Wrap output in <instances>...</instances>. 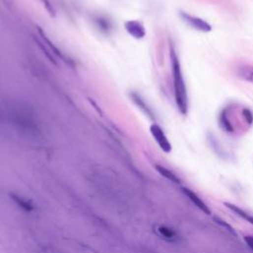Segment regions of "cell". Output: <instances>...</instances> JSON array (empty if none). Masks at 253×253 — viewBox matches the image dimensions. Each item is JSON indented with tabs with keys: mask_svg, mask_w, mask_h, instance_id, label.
<instances>
[{
	"mask_svg": "<svg viewBox=\"0 0 253 253\" xmlns=\"http://www.w3.org/2000/svg\"><path fill=\"white\" fill-rule=\"evenodd\" d=\"M169 56H170V63H171V72H172L175 103L179 112L182 115H187L188 113L187 88H186L183 72L181 69L180 61L172 43H170L169 45Z\"/></svg>",
	"mask_w": 253,
	"mask_h": 253,
	"instance_id": "obj_1",
	"label": "cell"
},
{
	"mask_svg": "<svg viewBox=\"0 0 253 253\" xmlns=\"http://www.w3.org/2000/svg\"><path fill=\"white\" fill-rule=\"evenodd\" d=\"M179 15L181 17V19L192 29L202 32V33H209L212 31V26L210 23H208L206 20L200 18V17H196L193 16L185 11H180Z\"/></svg>",
	"mask_w": 253,
	"mask_h": 253,
	"instance_id": "obj_2",
	"label": "cell"
},
{
	"mask_svg": "<svg viewBox=\"0 0 253 253\" xmlns=\"http://www.w3.org/2000/svg\"><path fill=\"white\" fill-rule=\"evenodd\" d=\"M150 131H151V134L154 137L155 141L158 145V147L162 150V152H164L166 154H169L172 150V147H171L170 142L168 141L167 137L165 136L163 130L160 128V126L158 124L154 123L151 126Z\"/></svg>",
	"mask_w": 253,
	"mask_h": 253,
	"instance_id": "obj_3",
	"label": "cell"
},
{
	"mask_svg": "<svg viewBox=\"0 0 253 253\" xmlns=\"http://www.w3.org/2000/svg\"><path fill=\"white\" fill-rule=\"evenodd\" d=\"M125 29L129 35H131L133 38L137 40H141L145 38V36L147 35L145 26L141 22L136 20H130L125 22Z\"/></svg>",
	"mask_w": 253,
	"mask_h": 253,
	"instance_id": "obj_4",
	"label": "cell"
},
{
	"mask_svg": "<svg viewBox=\"0 0 253 253\" xmlns=\"http://www.w3.org/2000/svg\"><path fill=\"white\" fill-rule=\"evenodd\" d=\"M219 125L220 128L226 134H233L235 132L233 123L230 119L229 107H225L221 111L219 115Z\"/></svg>",
	"mask_w": 253,
	"mask_h": 253,
	"instance_id": "obj_5",
	"label": "cell"
},
{
	"mask_svg": "<svg viewBox=\"0 0 253 253\" xmlns=\"http://www.w3.org/2000/svg\"><path fill=\"white\" fill-rule=\"evenodd\" d=\"M183 193L187 196V198L197 207L199 208L203 213L207 214V215H211V210L209 209V207L207 206V204L197 195L195 194L192 190L188 189V188H182Z\"/></svg>",
	"mask_w": 253,
	"mask_h": 253,
	"instance_id": "obj_6",
	"label": "cell"
},
{
	"mask_svg": "<svg viewBox=\"0 0 253 253\" xmlns=\"http://www.w3.org/2000/svg\"><path fill=\"white\" fill-rule=\"evenodd\" d=\"M131 98L134 101V103L144 112V114L146 116H148L153 121L156 120V115H155L154 111L152 110V108L148 105V103L144 100V98L140 94H138L136 92H133L131 94Z\"/></svg>",
	"mask_w": 253,
	"mask_h": 253,
	"instance_id": "obj_7",
	"label": "cell"
},
{
	"mask_svg": "<svg viewBox=\"0 0 253 253\" xmlns=\"http://www.w3.org/2000/svg\"><path fill=\"white\" fill-rule=\"evenodd\" d=\"M236 76L242 81L253 84V65L241 64L235 68Z\"/></svg>",
	"mask_w": 253,
	"mask_h": 253,
	"instance_id": "obj_8",
	"label": "cell"
},
{
	"mask_svg": "<svg viewBox=\"0 0 253 253\" xmlns=\"http://www.w3.org/2000/svg\"><path fill=\"white\" fill-rule=\"evenodd\" d=\"M156 231L157 233L163 239L165 240H168V241H173V240H176L177 239V234L176 232L168 227V226H165V225H158L156 226Z\"/></svg>",
	"mask_w": 253,
	"mask_h": 253,
	"instance_id": "obj_9",
	"label": "cell"
},
{
	"mask_svg": "<svg viewBox=\"0 0 253 253\" xmlns=\"http://www.w3.org/2000/svg\"><path fill=\"white\" fill-rule=\"evenodd\" d=\"M156 169H157V171H158L161 176H163V177L166 178L167 180L171 181L172 183H175V184H180V183H181L180 179H179L172 171H170L169 169L165 168L164 166L157 164V165H156Z\"/></svg>",
	"mask_w": 253,
	"mask_h": 253,
	"instance_id": "obj_10",
	"label": "cell"
},
{
	"mask_svg": "<svg viewBox=\"0 0 253 253\" xmlns=\"http://www.w3.org/2000/svg\"><path fill=\"white\" fill-rule=\"evenodd\" d=\"M223 205H224L226 208H228L230 211H232L233 213H235L237 216H239L240 218H242L243 220H245V221H248L249 223L253 224V217L249 216L247 213H245L244 211H242L240 208H238L237 206L232 205V204H230V203H226V202H224Z\"/></svg>",
	"mask_w": 253,
	"mask_h": 253,
	"instance_id": "obj_11",
	"label": "cell"
},
{
	"mask_svg": "<svg viewBox=\"0 0 253 253\" xmlns=\"http://www.w3.org/2000/svg\"><path fill=\"white\" fill-rule=\"evenodd\" d=\"M14 202L23 210L27 211V212H31L33 210V205L31 204L30 201H28L27 199L25 198H22V197H19V196H12Z\"/></svg>",
	"mask_w": 253,
	"mask_h": 253,
	"instance_id": "obj_12",
	"label": "cell"
},
{
	"mask_svg": "<svg viewBox=\"0 0 253 253\" xmlns=\"http://www.w3.org/2000/svg\"><path fill=\"white\" fill-rule=\"evenodd\" d=\"M241 116H242L244 122L248 126H251L253 124V113L249 108H246V107L242 108L241 109Z\"/></svg>",
	"mask_w": 253,
	"mask_h": 253,
	"instance_id": "obj_13",
	"label": "cell"
},
{
	"mask_svg": "<svg viewBox=\"0 0 253 253\" xmlns=\"http://www.w3.org/2000/svg\"><path fill=\"white\" fill-rule=\"evenodd\" d=\"M97 23H98L99 28H101V29H102V30H104V31H108V30L111 28L110 23H109L106 19L98 18V19H97Z\"/></svg>",
	"mask_w": 253,
	"mask_h": 253,
	"instance_id": "obj_14",
	"label": "cell"
},
{
	"mask_svg": "<svg viewBox=\"0 0 253 253\" xmlns=\"http://www.w3.org/2000/svg\"><path fill=\"white\" fill-rule=\"evenodd\" d=\"M215 220H216V221L218 222V223H220L221 226H223V227H225L227 230H229V231H231V232H234V230H233V228L229 225V224H227L223 220H221V219H219V218H215Z\"/></svg>",
	"mask_w": 253,
	"mask_h": 253,
	"instance_id": "obj_15",
	"label": "cell"
},
{
	"mask_svg": "<svg viewBox=\"0 0 253 253\" xmlns=\"http://www.w3.org/2000/svg\"><path fill=\"white\" fill-rule=\"evenodd\" d=\"M244 241L247 244V246L253 251V236H250V235L244 236Z\"/></svg>",
	"mask_w": 253,
	"mask_h": 253,
	"instance_id": "obj_16",
	"label": "cell"
},
{
	"mask_svg": "<svg viewBox=\"0 0 253 253\" xmlns=\"http://www.w3.org/2000/svg\"><path fill=\"white\" fill-rule=\"evenodd\" d=\"M42 2L45 4V6H46V8H47V10L51 13V14H54V9H53V7H52V4L50 3V1L49 0H42Z\"/></svg>",
	"mask_w": 253,
	"mask_h": 253,
	"instance_id": "obj_17",
	"label": "cell"
}]
</instances>
